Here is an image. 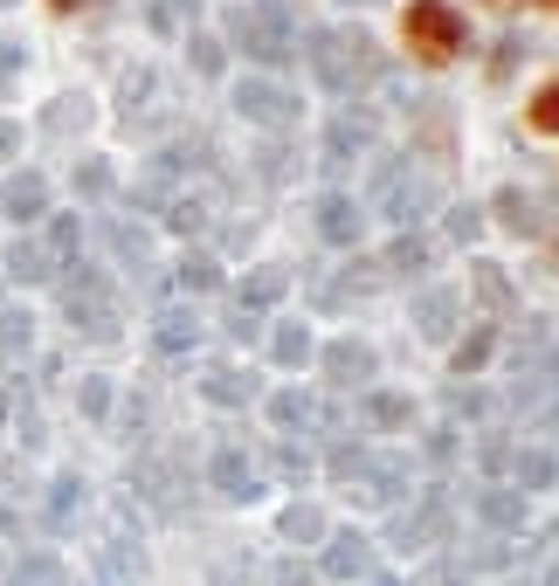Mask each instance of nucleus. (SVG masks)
I'll return each instance as SVG.
<instances>
[{"label":"nucleus","instance_id":"obj_1","mask_svg":"<svg viewBox=\"0 0 559 586\" xmlns=\"http://www.w3.org/2000/svg\"><path fill=\"white\" fill-rule=\"evenodd\" d=\"M401 42H408L421 63H449L456 48H463V14H456L449 0H408V14H401Z\"/></svg>","mask_w":559,"mask_h":586},{"label":"nucleus","instance_id":"obj_2","mask_svg":"<svg viewBox=\"0 0 559 586\" xmlns=\"http://www.w3.org/2000/svg\"><path fill=\"white\" fill-rule=\"evenodd\" d=\"M325 573H332V579H360V573H366V539H360V531H339V539H332V552H325Z\"/></svg>","mask_w":559,"mask_h":586},{"label":"nucleus","instance_id":"obj_3","mask_svg":"<svg viewBox=\"0 0 559 586\" xmlns=\"http://www.w3.org/2000/svg\"><path fill=\"white\" fill-rule=\"evenodd\" d=\"M525 124H531L539 139H559V76H552V84H539V97H531Z\"/></svg>","mask_w":559,"mask_h":586},{"label":"nucleus","instance_id":"obj_4","mask_svg":"<svg viewBox=\"0 0 559 586\" xmlns=\"http://www.w3.org/2000/svg\"><path fill=\"white\" fill-rule=\"evenodd\" d=\"M76 511H84V483H76V476H56V490H48V524L69 531Z\"/></svg>","mask_w":559,"mask_h":586},{"label":"nucleus","instance_id":"obj_5","mask_svg":"<svg viewBox=\"0 0 559 586\" xmlns=\"http://www.w3.org/2000/svg\"><path fill=\"white\" fill-rule=\"evenodd\" d=\"M8 586H69V579H63V566H56V559H21Z\"/></svg>","mask_w":559,"mask_h":586},{"label":"nucleus","instance_id":"obj_6","mask_svg":"<svg viewBox=\"0 0 559 586\" xmlns=\"http://www.w3.org/2000/svg\"><path fill=\"white\" fill-rule=\"evenodd\" d=\"M215 483H221L228 497H256V490H249V463H242V455H221V463H215Z\"/></svg>","mask_w":559,"mask_h":586},{"label":"nucleus","instance_id":"obj_7","mask_svg":"<svg viewBox=\"0 0 559 586\" xmlns=\"http://www.w3.org/2000/svg\"><path fill=\"white\" fill-rule=\"evenodd\" d=\"M284 531H291V539H318L325 524H318V511H291V518H284Z\"/></svg>","mask_w":559,"mask_h":586},{"label":"nucleus","instance_id":"obj_8","mask_svg":"<svg viewBox=\"0 0 559 586\" xmlns=\"http://www.w3.org/2000/svg\"><path fill=\"white\" fill-rule=\"evenodd\" d=\"M48 8H56V14H69V8H76V0H48Z\"/></svg>","mask_w":559,"mask_h":586},{"label":"nucleus","instance_id":"obj_9","mask_svg":"<svg viewBox=\"0 0 559 586\" xmlns=\"http://www.w3.org/2000/svg\"><path fill=\"white\" fill-rule=\"evenodd\" d=\"M546 8H559V0H546Z\"/></svg>","mask_w":559,"mask_h":586},{"label":"nucleus","instance_id":"obj_10","mask_svg":"<svg viewBox=\"0 0 559 586\" xmlns=\"http://www.w3.org/2000/svg\"><path fill=\"white\" fill-rule=\"evenodd\" d=\"M0 414H8V407H0Z\"/></svg>","mask_w":559,"mask_h":586},{"label":"nucleus","instance_id":"obj_11","mask_svg":"<svg viewBox=\"0 0 559 586\" xmlns=\"http://www.w3.org/2000/svg\"><path fill=\"white\" fill-rule=\"evenodd\" d=\"M497 8H504V0H497Z\"/></svg>","mask_w":559,"mask_h":586}]
</instances>
